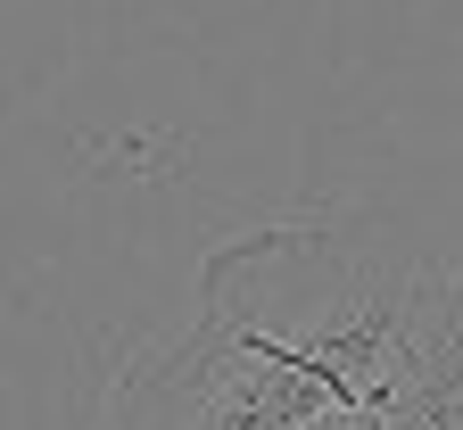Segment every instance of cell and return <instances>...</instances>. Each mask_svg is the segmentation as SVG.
Listing matches in <instances>:
<instances>
[{
	"label": "cell",
	"mask_w": 463,
	"mask_h": 430,
	"mask_svg": "<svg viewBox=\"0 0 463 430\" xmlns=\"http://www.w3.org/2000/svg\"><path fill=\"white\" fill-rule=\"evenodd\" d=\"M381 430H463V306H455V273H439L422 331L405 348L397 381L381 397Z\"/></svg>",
	"instance_id": "3"
},
{
	"label": "cell",
	"mask_w": 463,
	"mask_h": 430,
	"mask_svg": "<svg viewBox=\"0 0 463 430\" xmlns=\"http://www.w3.org/2000/svg\"><path fill=\"white\" fill-rule=\"evenodd\" d=\"M439 265L381 215H289L207 249L199 315L323 373L347 406H381L422 331Z\"/></svg>",
	"instance_id": "1"
},
{
	"label": "cell",
	"mask_w": 463,
	"mask_h": 430,
	"mask_svg": "<svg viewBox=\"0 0 463 430\" xmlns=\"http://www.w3.org/2000/svg\"><path fill=\"white\" fill-rule=\"evenodd\" d=\"M331 406H347V397L323 373L199 315L191 331L141 348L116 373L99 430H307Z\"/></svg>",
	"instance_id": "2"
},
{
	"label": "cell",
	"mask_w": 463,
	"mask_h": 430,
	"mask_svg": "<svg viewBox=\"0 0 463 430\" xmlns=\"http://www.w3.org/2000/svg\"><path fill=\"white\" fill-rule=\"evenodd\" d=\"M307 430H381V406H331V414H315Z\"/></svg>",
	"instance_id": "4"
},
{
	"label": "cell",
	"mask_w": 463,
	"mask_h": 430,
	"mask_svg": "<svg viewBox=\"0 0 463 430\" xmlns=\"http://www.w3.org/2000/svg\"><path fill=\"white\" fill-rule=\"evenodd\" d=\"M455 306H463V273H455Z\"/></svg>",
	"instance_id": "5"
}]
</instances>
